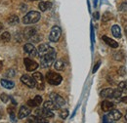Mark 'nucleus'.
Masks as SVG:
<instances>
[{
  "label": "nucleus",
  "mask_w": 127,
  "mask_h": 123,
  "mask_svg": "<svg viewBox=\"0 0 127 123\" xmlns=\"http://www.w3.org/2000/svg\"><path fill=\"white\" fill-rule=\"evenodd\" d=\"M56 56H57V53H56L55 49L52 48L47 54L40 57V65L43 68H47L49 66H51L52 63L56 60Z\"/></svg>",
  "instance_id": "obj_1"
},
{
  "label": "nucleus",
  "mask_w": 127,
  "mask_h": 123,
  "mask_svg": "<svg viewBox=\"0 0 127 123\" xmlns=\"http://www.w3.org/2000/svg\"><path fill=\"white\" fill-rule=\"evenodd\" d=\"M41 18V15L37 11H30L27 15L23 18V23L25 25H32L36 24Z\"/></svg>",
  "instance_id": "obj_2"
},
{
  "label": "nucleus",
  "mask_w": 127,
  "mask_h": 123,
  "mask_svg": "<svg viewBox=\"0 0 127 123\" xmlns=\"http://www.w3.org/2000/svg\"><path fill=\"white\" fill-rule=\"evenodd\" d=\"M121 116H122V114H121V112L119 111V110H117V109H111L110 111H108V113L104 116V118H103V121L104 122H115V121H117V120H119L120 118H121Z\"/></svg>",
  "instance_id": "obj_3"
},
{
  "label": "nucleus",
  "mask_w": 127,
  "mask_h": 123,
  "mask_svg": "<svg viewBox=\"0 0 127 123\" xmlns=\"http://www.w3.org/2000/svg\"><path fill=\"white\" fill-rule=\"evenodd\" d=\"M46 80L48 81L49 84L54 85V86H58L62 83L63 77L59 73H56L55 71H48L46 73Z\"/></svg>",
  "instance_id": "obj_4"
},
{
  "label": "nucleus",
  "mask_w": 127,
  "mask_h": 123,
  "mask_svg": "<svg viewBox=\"0 0 127 123\" xmlns=\"http://www.w3.org/2000/svg\"><path fill=\"white\" fill-rule=\"evenodd\" d=\"M61 34H62V30L60 27L58 26H54L52 29H51V31H50V34H49V40L51 42H58V40L60 39L61 37Z\"/></svg>",
  "instance_id": "obj_5"
},
{
  "label": "nucleus",
  "mask_w": 127,
  "mask_h": 123,
  "mask_svg": "<svg viewBox=\"0 0 127 123\" xmlns=\"http://www.w3.org/2000/svg\"><path fill=\"white\" fill-rule=\"evenodd\" d=\"M32 77L35 80V87L38 90H44L45 84H44V78H43L42 73H40V72H34L32 74Z\"/></svg>",
  "instance_id": "obj_6"
},
{
  "label": "nucleus",
  "mask_w": 127,
  "mask_h": 123,
  "mask_svg": "<svg viewBox=\"0 0 127 123\" xmlns=\"http://www.w3.org/2000/svg\"><path fill=\"white\" fill-rule=\"evenodd\" d=\"M49 97H50L51 101L54 102V104L57 106V108H63V107H64V105H65V101L64 100L63 97H61V96L58 95L57 93H51Z\"/></svg>",
  "instance_id": "obj_7"
},
{
  "label": "nucleus",
  "mask_w": 127,
  "mask_h": 123,
  "mask_svg": "<svg viewBox=\"0 0 127 123\" xmlns=\"http://www.w3.org/2000/svg\"><path fill=\"white\" fill-rule=\"evenodd\" d=\"M24 63H25L26 69H27L28 71H30V72L36 70V69L38 68V66H39V64H38L36 62L32 60V59H30V58H25Z\"/></svg>",
  "instance_id": "obj_8"
},
{
  "label": "nucleus",
  "mask_w": 127,
  "mask_h": 123,
  "mask_svg": "<svg viewBox=\"0 0 127 123\" xmlns=\"http://www.w3.org/2000/svg\"><path fill=\"white\" fill-rule=\"evenodd\" d=\"M37 34V31L34 28H27L25 30V36L27 39L29 40H32V41H37L38 38L36 37Z\"/></svg>",
  "instance_id": "obj_9"
},
{
  "label": "nucleus",
  "mask_w": 127,
  "mask_h": 123,
  "mask_svg": "<svg viewBox=\"0 0 127 123\" xmlns=\"http://www.w3.org/2000/svg\"><path fill=\"white\" fill-rule=\"evenodd\" d=\"M35 114L38 115V116L44 117V118H52V117H54V112H52V110L47 109L45 108H37L35 110Z\"/></svg>",
  "instance_id": "obj_10"
},
{
  "label": "nucleus",
  "mask_w": 127,
  "mask_h": 123,
  "mask_svg": "<svg viewBox=\"0 0 127 123\" xmlns=\"http://www.w3.org/2000/svg\"><path fill=\"white\" fill-rule=\"evenodd\" d=\"M21 81L25 85H27L28 87H30V88H34L35 87V80L33 79V77L30 76L28 74H24L23 76L21 77Z\"/></svg>",
  "instance_id": "obj_11"
},
{
  "label": "nucleus",
  "mask_w": 127,
  "mask_h": 123,
  "mask_svg": "<svg viewBox=\"0 0 127 123\" xmlns=\"http://www.w3.org/2000/svg\"><path fill=\"white\" fill-rule=\"evenodd\" d=\"M31 112H32L31 107H29V106H22L20 108L19 113H18V118L19 119H23V118L29 116L31 114Z\"/></svg>",
  "instance_id": "obj_12"
},
{
  "label": "nucleus",
  "mask_w": 127,
  "mask_h": 123,
  "mask_svg": "<svg viewBox=\"0 0 127 123\" xmlns=\"http://www.w3.org/2000/svg\"><path fill=\"white\" fill-rule=\"evenodd\" d=\"M51 49H52V47H50V45L48 43H42V44H40L38 46V48H37V55H38V57L40 58L43 55L47 54Z\"/></svg>",
  "instance_id": "obj_13"
},
{
  "label": "nucleus",
  "mask_w": 127,
  "mask_h": 123,
  "mask_svg": "<svg viewBox=\"0 0 127 123\" xmlns=\"http://www.w3.org/2000/svg\"><path fill=\"white\" fill-rule=\"evenodd\" d=\"M24 50L27 54H29L32 57H35L37 56V49L34 47V45H32V43H27L24 45Z\"/></svg>",
  "instance_id": "obj_14"
},
{
  "label": "nucleus",
  "mask_w": 127,
  "mask_h": 123,
  "mask_svg": "<svg viewBox=\"0 0 127 123\" xmlns=\"http://www.w3.org/2000/svg\"><path fill=\"white\" fill-rule=\"evenodd\" d=\"M42 103V97L37 95L34 97V99H32V100H29L28 101V106L31 107V108H35V107H38L39 105H41Z\"/></svg>",
  "instance_id": "obj_15"
},
{
  "label": "nucleus",
  "mask_w": 127,
  "mask_h": 123,
  "mask_svg": "<svg viewBox=\"0 0 127 123\" xmlns=\"http://www.w3.org/2000/svg\"><path fill=\"white\" fill-rule=\"evenodd\" d=\"M101 108H102L103 111L108 112V111H110V110L114 108V103H112V102L109 101V100H106V101L102 102V104H101Z\"/></svg>",
  "instance_id": "obj_16"
},
{
  "label": "nucleus",
  "mask_w": 127,
  "mask_h": 123,
  "mask_svg": "<svg viewBox=\"0 0 127 123\" xmlns=\"http://www.w3.org/2000/svg\"><path fill=\"white\" fill-rule=\"evenodd\" d=\"M113 91L114 89H111V88H106V89H103L100 95L102 98H105V99H112L113 97Z\"/></svg>",
  "instance_id": "obj_17"
},
{
  "label": "nucleus",
  "mask_w": 127,
  "mask_h": 123,
  "mask_svg": "<svg viewBox=\"0 0 127 123\" xmlns=\"http://www.w3.org/2000/svg\"><path fill=\"white\" fill-rule=\"evenodd\" d=\"M102 39L105 41V43H106L107 45H109V46L111 47V48H113V49H115V48H117V47H118V43H117L115 40H113V39L110 38L109 36L104 35V36L102 37Z\"/></svg>",
  "instance_id": "obj_18"
},
{
  "label": "nucleus",
  "mask_w": 127,
  "mask_h": 123,
  "mask_svg": "<svg viewBox=\"0 0 127 123\" xmlns=\"http://www.w3.org/2000/svg\"><path fill=\"white\" fill-rule=\"evenodd\" d=\"M0 83H1V85H2L5 89H12V88H14V86H15V83H14L13 81H11L10 79L2 78V79L0 80Z\"/></svg>",
  "instance_id": "obj_19"
},
{
  "label": "nucleus",
  "mask_w": 127,
  "mask_h": 123,
  "mask_svg": "<svg viewBox=\"0 0 127 123\" xmlns=\"http://www.w3.org/2000/svg\"><path fill=\"white\" fill-rule=\"evenodd\" d=\"M28 122H34V123H45L47 122L46 118L44 117H41V116H38V115H34V116H30L29 119H28Z\"/></svg>",
  "instance_id": "obj_20"
},
{
  "label": "nucleus",
  "mask_w": 127,
  "mask_h": 123,
  "mask_svg": "<svg viewBox=\"0 0 127 123\" xmlns=\"http://www.w3.org/2000/svg\"><path fill=\"white\" fill-rule=\"evenodd\" d=\"M38 7H39L40 11L45 12V11L49 10V9L52 7V3H51V2H49V1H42V2H40V3H39Z\"/></svg>",
  "instance_id": "obj_21"
},
{
  "label": "nucleus",
  "mask_w": 127,
  "mask_h": 123,
  "mask_svg": "<svg viewBox=\"0 0 127 123\" xmlns=\"http://www.w3.org/2000/svg\"><path fill=\"white\" fill-rule=\"evenodd\" d=\"M111 33L115 38H120L121 37V31H120L119 26H117V25L112 26L111 27Z\"/></svg>",
  "instance_id": "obj_22"
},
{
  "label": "nucleus",
  "mask_w": 127,
  "mask_h": 123,
  "mask_svg": "<svg viewBox=\"0 0 127 123\" xmlns=\"http://www.w3.org/2000/svg\"><path fill=\"white\" fill-rule=\"evenodd\" d=\"M54 67H55L56 70L61 71V70H64V67H65V63H64V61H62V60H58V61L55 62V63H54Z\"/></svg>",
  "instance_id": "obj_23"
},
{
  "label": "nucleus",
  "mask_w": 127,
  "mask_h": 123,
  "mask_svg": "<svg viewBox=\"0 0 127 123\" xmlns=\"http://www.w3.org/2000/svg\"><path fill=\"white\" fill-rule=\"evenodd\" d=\"M7 23L11 26H14V25H17L20 23V19L19 17L16 15H11L8 19H7Z\"/></svg>",
  "instance_id": "obj_24"
},
{
  "label": "nucleus",
  "mask_w": 127,
  "mask_h": 123,
  "mask_svg": "<svg viewBox=\"0 0 127 123\" xmlns=\"http://www.w3.org/2000/svg\"><path fill=\"white\" fill-rule=\"evenodd\" d=\"M43 108H47V109H50V110H55V109H59V108H57V106L54 104V102L53 101H47V102H45L44 103V105H43Z\"/></svg>",
  "instance_id": "obj_25"
},
{
  "label": "nucleus",
  "mask_w": 127,
  "mask_h": 123,
  "mask_svg": "<svg viewBox=\"0 0 127 123\" xmlns=\"http://www.w3.org/2000/svg\"><path fill=\"white\" fill-rule=\"evenodd\" d=\"M0 39H1L3 42H9L10 39H11V34H10L8 31H5V32H3V33L1 34Z\"/></svg>",
  "instance_id": "obj_26"
},
{
  "label": "nucleus",
  "mask_w": 127,
  "mask_h": 123,
  "mask_svg": "<svg viewBox=\"0 0 127 123\" xmlns=\"http://www.w3.org/2000/svg\"><path fill=\"white\" fill-rule=\"evenodd\" d=\"M118 89L122 93L127 94V80L119 82V84H118Z\"/></svg>",
  "instance_id": "obj_27"
},
{
  "label": "nucleus",
  "mask_w": 127,
  "mask_h": 123,
  "mask_svg": "<svg viewBox=\"0 0 127 123\" xmlns=\"http://www.w3.org/2000/svg\"><path fill=\"white\" fill-rule=\"evenodd\" d=\"M5 77H8V78H11V77L15 76V70L13 68H9L6 72H5Z\"/></svg>",
  "instance_id": "obj_28"
},
{
  "label": "nucleus",
  "mask_w": 127,
  "mask_h": 123,
  "mask_svg": "<svg viewBox=\"0 0 127 123\" xmlns=\"http://www.w3.org/2000/svg\"><path fill=\"white\" fill-rule=\"evenodd\" d=\"M0 99H1V101H2L4 104H6V103H8V102H9V100H10V97H9L7 94H5V93H2V94L0 95Z\"/></svg>",
  "instance_id": "obj_29"
},
{
  "label": "nucleus",
  "mask_w": 127,
  "mask_h": 123,
  "mask_svg": "<svg viewBox=\"0 0 127 123\" xmlns=\"http://www.w3.org/2000/svg\"><path fill=\"white\" fill-rule=\"evenodd\" d=\"M111 19H112V15L110 12H106L103 16V22H109Z\"/></svg>",
  "instance_id": "obj_30"
},
{
  "label": "nucleus",
  "mask_w": 127,
  "mask_h": 123,
  "mask_svg": "<svg viewBox=\"0 0 127 123\" xmlns=\"http://www.w3.org/2000/svg\"><path fill=\"white\" fill-rule=\"evenodd\" d=\"M68 115V110L67 109H63L61 112H60V117L63 118V119H65Z\"/></svg>",
  "instance_id": "obj_31"
},
{
  "label": "nucleus",
  "mask_w": 127,
  "mask_h": 123,
  "mask_svg": "<svg viewBox=\"0 0 127 123\" xmlns=\"http://www.w3.org/2000/svg\"><path fill=\"white\" fill-rule=\"evenodd\" d=\"M118 74L120 75V76H124L125 74H126V68L124 67V66H121L119 69H118Z\"/></svg>",
  "instance_id": "obj_32"
},
{
  "label": "nucleus",
  "mask_w": 127,
  "mask_h": 123,
  "mask_svg": "<svg viewBox=\"0 0 127 123\" xmlns=\"http://www.w3.org/2000/svg\"><path fill=\"white\" fill-rule=\"evenodd\" d=\"M113 57H114V60H117V61H121L122 58H123L120 52L119 53H116V54H113Z\"/></svg>",
  "instance_id": "obj_33"
},
{
  "label": "nucleus",
  "mask_w": 127,
  "mask_h": 123,
  "mask_svg": "<svg viewBox=\"0 0 127 123\" xmlns=\"http://www.w3.org/2000/svg\"><path fill=\"white\" fill-rule=\"evenodd\" d=\"M119 11H126L127 10V1L126 2H123L120 6H119Z\"/></svg>",
  "instance_id": "obj_34"
},
{
  "label": "nucleus",
  "mask_w": 127,
  "mask_h": 123,
  "mask_svg": "<svg viewBox=\"0 0 127 123\" xmlns=\"http://www.w3.org/2000/svg\"><path fill=\"white\" fill-rule=\"evenodd\" d=\"M101 65V62H98L97 63L95 64V66H94V68H93V73H95L96 71L98 70V68H99V66Z\"/></svg>",
  "instance_id": "obj_35"
},
{
  "label": "nucleus",
  "mask_w": 127,
  "mask_h": 123,
  "mask_svg": "<svg viewBox=\"0 0 127 123\" xmlns=\"http://www.w3.org/2000/svg\"><path fill=\"white\" fill-rule=\"evenodd\" d=\"M120 102L123 103V104H127V96L126 97H122V98L120 99Z\"/></svg>",
  "instance_id": "obj_36"
},
{
  "label": "nucleus",
  "mask_w": 127,
  "mask_h": 123,
  "mask_svg": "<svg viewBox=\"0 0 127 123\" xmlns=\"http://www.w3.org/2000/svg\"><path fill=\"white\" fill-rule=\"evenodd\" d=\"M94 19L95 20H98V19H100V15H99V13L98 12H96V13H94Z\"/></svg>",
  "instance_id": "obj_37"
},
{
  "label": "nucleus",
  "mask_w": 127,
  "mask_h": 123,
  "mask_svg": "<svg viewBox=\"0 0 127 123\" xmlns=\"http://www.w3.org/2000/svg\"><path fill=\"white\" fill-rule=\"evenodd\" d=\"M91 37H92V41L94 42V31H93V28L91 29Z\"/></svg>",
  "instance_id": "obj_38"
},
{
  "label": "nucleus",
  "mask_w": 127,
  "mask_h": 123,
  "mask_svg": "<svg viewBox=\"0 0 127 123\" xmlns=\"http://www.w3.org/2000/svg\"><path fill=\"white\" fill-rule=\"evenodd\" d=\"M2 30H3V25H2L1 23H0V31H2Z\"/></svg>",
  "instance_id": "obj_39"
},
{
  "label": "nucleus",
  "mask_w": 127,
  "mask_h": 123,
  "mask_svg": "<svg viewBox=\"0 0 127 123\" xmlns=\"http://www.w3.org/2000/svg\"><path fill=\"white\" fill-rule=\"evenodd\" d=\"M2 66H3V62H2L0 61V69L2 68Z\"/></svg>",
  "instance_id": "obj_40"
},
{
  "label": "nucleus",
  "mask_w": 127,
  "mask_h": 123,
  "mask_svg": "<svg viewBox=\"0 0 127 123\" xmlns=\"http://www.w3.org/2000/svg\"><path fill=\"white\" fill-rule=\"evenodd\" d=\"M94 6H97V0H94Z\"/></svg>",
  "instance_id": "obj_41"
},
{
  "label": "nucleus",
  "mask_w": 127,
  "mask_h": 123,
  "mask_svg": "<svg viewBox=\"0 0 127 123\" xmlns=\"http://www.w3.org/2000/svg\"><path fill=\"white\" fill-rule=\"evenodd\" d=\"M125 120H126V121H127V113H126V114H125Z\"/></svg>",
  "instance_id": "obj_42"
},
{
  "label": "nucleus",
  "mask_w": 127,
  "mask_h": 123,
  "mask_svg": "<svg viewBox=\"0 0 127 123\" xmlns=\"http://www.w3.org/2000/svg\"><path fill=\"white\" fill-rule=\"evenodd\" d=\"M125 33H126V34H127V28H126V29H125Z\"/></svg>",
  "instance_id": "obj_43"
},
{
  "label": "nucleus",
  "mask_w": 127,
  "mask_h": 123,
  "mask_svg": "<svg viewBox=\"0 0 127 123\" xmlns=\"http://www.w3.org/2000/svg\"><path fill=\"white\" fill-rule=\"evenodd\" d=\"M30 1H37V0H30Z\"/></svg>",
  "instance_id": "obj_44"
}]
</instances>
